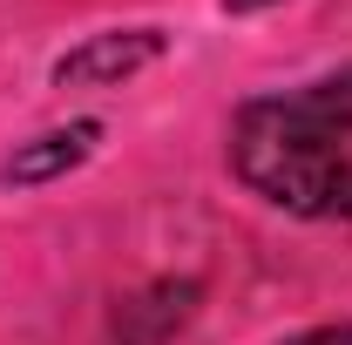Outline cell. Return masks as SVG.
<instances>
[{
  "instance_id": "6da1fadb",
  "label": "cell",
  "mask_w": 352,
  "mask_h": 345,
  "mask_svg": "<svg viewBox=\"0 0 352 345\" xmlns=\"http://www.w3.org/2000/svg\"><path fill=\"white\" fill-rule=\"evenodd\" d=\"M223 176L285 223H352V61L244 95L223 122Z\"/></svg>"
},
{
  "instance_id": "7a4b0ae2",
  "label": "cell",
  "mask_w": 352,
  "mask_h": 345,
  "mask_svg": "<svg viewBox=\"0 0 352 345\" xmlns=\"http://www.w3.org/2000/svg\"><path fill=\"white\" fill-rule=\"evenodd\" d=\"M170 54V27L156 21H129V27H95L75 47H61L47 61L54 88H129L135 75H149Z\"/></svg>"
},
{
  "instance_id": "3957f363",
  "label": "cell",
  "mask_w": 352,
  "mask_h": 345,
  "mask_svg": "<svg viewBox=\"0 0 352 345\" xmlns=\"http://www.w3.org/2000/svg\"><path fill=\"white\" fill-rule=\"evenodd\" d=\"M102 135H109L102 115H68V122H47V129L21 135L0 156V190H54V183H68L75 170H88L102 156Z\"/></svg>"
},
{
  "instance_id": "277c9868",
  "label": "cell",
  "mask_w": 352,
  "mask_h": 345,
  "mask_svg": "<svg viewBox=\"0 0 352 345\" xmlns=\"http://www.w3.org/2000/svg\"><path fill=\"white\" fill-rule=\"evenodd\" d=\"M204 311V278H149L116 298L109 311V345H170L176 332H190Z\"/></svg>"
},
{
  "instance_id": "5b68a950",
  "label": "cell",
  "mask_w": 352,
  "mask_h": 345,
  "mask_svg": "<svg viewBox=\"0 0 352 345\" xmlns=\"http://www.w3.org/2000/svg\"><path fill=\"white\" fill-rule=\"evenodd\" d=\"M271 345H352V311L346 318H318V325H298V332H285V339Z\"/></svg>"
},
{
  "instance_id": "8992f818",
  "label": "cell",
  "mask_w": 352,
  "mask_h": 345,
  "mask_svg": "<svg viewBox=\"0 0 352 345\" xmlns=\"http://www.w3.org/2000/svg\"><path fill=\"white\" fill-rule=\"evenodd\" d=\"M223 14H264V7H278V0H217Z\"/></svg>"
}]
</instances>
